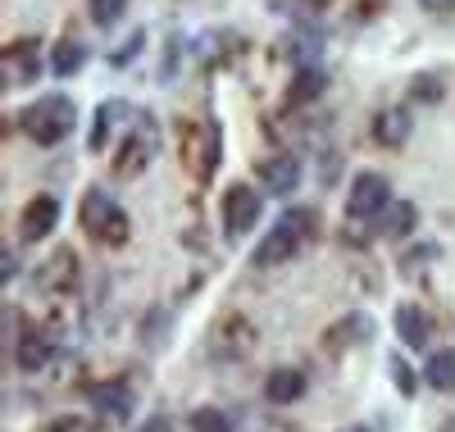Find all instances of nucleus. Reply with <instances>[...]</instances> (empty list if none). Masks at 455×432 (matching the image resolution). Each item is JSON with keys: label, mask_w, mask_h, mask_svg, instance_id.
<instances>
[{"label": "nucleus", "mask_w": 455, "mask_h": 432, "mask_svg": "<svg viewBox=\"0 0 455 432\" xmlns=\"http://www.w3.org/2000/svg\"><path fill=\"white\" fill-rule=\"evenodd\" d=\"M315 237V210H287L269 232H264V242L255 246V264L259 268H274V264H287L300 255V246H306Z\"/></svg>", "instance_id": "1"}, {"label": "nucleus", "mask_w": 455, "mask_h": 432, "mask_svg": "<svg viewBox=\"0 0 455 432\" xmlns=\"http://www.w3.org/2000/svg\"><path fill=\"white\" fill-rule=\"evenodd\" d=\"M73 128H78V109H73L68 96H42L23 109V132L36 141V146H60Z\"/></svg>", "instance_id": "2"}, {"label": "nucleus", "mask_w": 455, "mask_h": 432, "mask_svg": "<svg viewBox=\"0 0 455 432\" xmlns=\"http://www.w3.org/2000/svg\"><path fill=\"white\" fill-rule=\"evenodd\" d=\"M78 214H83L87 237H96V242H105V246L128 242V214H124V205L114 201V196H109L105 187H92V191L83 196Z\"/></svg>", "instance_id": "3"}, {"label": "nucleus", "mask_w": 455, "mask_h": 432, "mask_svg": "<svg viewBox=\"0 0 455 432\" xmlns=\"http://www.w3.org/2000/svg\"><path fill=\"white\" fill-rule=\"evenodd\" d=\"M160 150V128L146 119V114H132V132L119 141V155H114V173L119 178H137Z\"/></svg>", "instance_id": "4"}, {"label": "nucleus", "mask_w": 455, "mask_h": 432, "mask_svg": "<svg viewBox=\"0 0 455 432\" xmlns=\"http://www.w3.org/2000/svg\"><path fill=\"white\" fill-rule=\"evenodd\" d=\"M392 205V182L383 173H355L351 191H347V219L351 223H378V214H383Z\"/></svg>", "instance_id": "5"}, {"label": "nucleus", "mask_w": 455, "mask_h": 432, "mask_svg": "<svg viewBox=\"0 0 455 432\" xmlns=\"http://www.w3.org/2000/svg\"><path fill=\"white\" fill-rule=\"evenodd\" d=\"M255 219H259V191L246 187V182H233V187L223 191V228H228V237L251 232Z\"/></svg>", "instance_id": "6"}, {"label": "nucleus", "mask_w": 455, "mask_h": 432, "mask_svg": "<svg viewBox=\"0 0 455 432\" xmlns=\"http://www.w3.org/2000/svg\"><path fill=\"white\" fill-rule=\"evenodd\" d=\"M60 223V196L42 191V196H32V201L23 205L19 214V237L23 242H46V232H55Z\"/></svg>", "instance_id": "7"}, {"label": "nucleus", "mask_w": 455, "mask_h": 432, "mask_svg": "<svg viewBox=\"0 0 455 432\" xmlns=\"http://www.w3.org/2000/svg\"><path fill=\"white\" fill-rule=\"evenodd\" d=\"M259 182L264 191H274V196H287L300 187V160L296 155H269V160H259Z\"/></svg>", "instance_id": "8"}, {"label": "nucleus", "mask_w": 455, "mask_h": 432, "mask_svg": "<svg viewBox=\"0 0 455 432\" xmlns=\"http://www.w3.org/2000/svg\"><path fill=\"white\" fill-rule=\"evenodd\" d=\"M92 405L105 414V419H128L132 414V405H137V396H132V387L128 382H100V387H92Z\"/></svg>", "instance_id": "9"}, {"label": "nucleus", "mask_w": 455, "mask_h": 432, "mask_svg": "<svg viewBox=\"0 0 455 432\" xmlns=\"http://www.w3.org/2000/svg\"><path fill=\"white\" fill-rule=\"evenodd\" d=\"M300 396H306V373L300 369H274L264 378V401L269 405H291Z\"/></svg>", "instance_id": "10"}, {"label": "nucleus", "mask_w": 455, "mask_h": 432, "mask_svg": "<svg viewBox=\"0 0 455 432\" xmlns=\"http://www.w3.org/2000/svg\"><path fill=\"white\" fill-rule=\"evenodd\" d=\"M255 346V332L246 328V319H223L219 324V332H214V356H228V360H237V356H246V350Z\"/></svg>", "instance_id": "11"}, {"label": "nucleus", "mask_w": 455, "mask_h": 432, "mask_svg": "<svg viewBox=\"0 0 455 432\" xmlns=\"http://www.w3.org/2000/svg\"><path fill=\"white\" fill-rule=\"evenodd\" d=\"M42 73V55H36V42H14L5 51V87L10 83H32Z\"/></svg>", "instance_id": "12"}, {"label": "nucleus", "mask_w": 455, "mask_h": 432, "mask_svg": "<svg viewBox=\"0 0 455 432\" xmlns=\"http://www.w3.org/2000/svg\"><path fill=\"white\" fill-rule=\"evenodd\" d=\"M410 128H414V124H410V109H405V105H392V109H383V114H373V137L383 141V146H392V150L410 141Z\"/></svg>", "instance_id": "13"}, {"label": "nucleus", "mask_w": 455, "mask_h": 432, "mask_svg": "<svg viewBox=\"0 0 455 432\" xmlns=\"http://www.w3.org/2000/svg\"><path fill=\"white\" fill-rule=\"evenodd\" d=\"M414 223H419V210H414L410 201H392L383 214H378V237H387V242H401L414 232Z\"/></svg>", "instance_id": "14"}, {"label": "nucleus", "mask_w": 455, "mask_h": 432, "mask_svg": "<svg viewBox=\"0 0 455 432\" xmlns=\"http://www.w3.org/2000/svg\"><path fill=\"white\" fill-rule=\"evenodd\" d=\"M124 119H132V105H124V100H105V105L96 109V124H92L87 146H92V150H105V146H109L114 124H124Z\"/></svg>", "instance_id": "15"}, {"label": "nucleus", "mask_w": 455, "mask_h": 432, "mask_svg": "<svg viewBox=\"0 0 455 432\" xmlns=\"http://www.w3.org/2000/svg\"><path fill=\"white\" fill-rule=\"evenodd\" d=\"M428 332H433V324H428V314H424L419 305H401V309H396V337H401L410 350H419V346L428 341Z\"/></svg>", "instance_id": "16"}, {"label": "nucleus", "mask_w": 455, "mask_h": 432, "mask_svg": "<svg viewBox=\"0 0 455 432\" xmlns=\"http://www.w3.org/2000/svg\"><path fill=\"white\" fill-rule=\"evenodd\" d=\"M14 360H19L23 373H42V369L51 364V341H46V332H23Z\"/></svg>", "instance_id": "17"}, {"label": "nucleus", "mask_w": 455, "mask_h": 432, "mask_svg": "<svg viewBox=\"0 0 455 432\" xmlns=\"http://www.w3.org/2000/svg\"><path fill=\"white\" fill-rule=\"evenodd\" d=\"M424 382L433 391H455V350H433L424 364Z\"/></svg>", "instance_id": "18"}, {"label": "nucleus", "mask_w": 455, "mask_h": 432, "mask_svg": "<svg viewBox=\"0 0 455 432\" xmlns=\"http://www.w3.org/2000/svg\"><path fill=\"white\" fill-rule=\"evenodd\" d=\"M87 64V46L83 42H55V51H51V68L60 73V77H73Z\"/></svg>", "instance_id": "19"}, {"label": "nucleus", "mask_w": 455, "mask_h": 432, "mask_svg": "<svg viewBox=\"0 0 455 432\" xmlns=\"http://www.w3.org/2000/svg\"><path fill=\"white\" fill-rule=\"evenodd\" d=\"M73 278H78V260H73V251H55V260L42 268V287H68Z\"/></svg>", "instance_id": "20"}, {"label": "nucleus", "mask_w": 455, "mask_h": 432, "mask_svg": "<svg viewBox=\"0 0 455 432\" xmlns=\"http://www.w3.org/2000/svg\"><path fill=\"white\" fill-rule=\"evenodd\" d=\"M328 92V73L323 68H296V83H291V100H315Z\"/></svg>", "instance_id": "21"}, {"label": "nucleus", "mask_w": 455, "mask_h": 432, "mask_svg": "<svg viewBox=\"0 0 455 432\" xmlns=\"http://www.w3.org/2000/svg\"><path fill=\"white\" fill-rule=\"evenodd\" d=\"M446 96V77L442 73H414L410 77V100H419V105H433Z\"/></svg>", "instance_id": "22"}, {"label": "nucleus", "mask_w": 455, "mask_h": 432, "mask_svg": "<svg viewBox=\"0 0 455 432\" xmlns=\"http://www.w3.org/2000/svg\"><path fill=\"white\" fill-rule=\"evenodd\" d=\"M214 169H219V124L210 119V124H205V146H201V169H196L201 182H210Z\"/></svg>", "instance_id": "23"}, {"label": "nucleus", "mask_w": 455, "mask_h": 432, "mask_svg": "<svg viewBox=\"0 0 455 432\" xmlns=\"http://www.w3.org/2000/svg\"><path fill=\"white\" fill-rule=\"evenodd\" d=\"M192 432H233V423H228V414H223V410L201 405V410L192 414Z\"/></svg>", "instance_id": "24"}, {"label": "nucleus", "mask_w": 455, "mask_h": 432, "mask_svg": "<svg viewBox=\"0 0 455 432\" xmlns=\"http://www.w3.org/2000/svg\"><path fill=\"white\" fill-rule=\"evenodd\" d=\"M124 10H128V0H92V23L96 28H114L124 19Z\"/></svg>", "instance_id": "25"}, {"label": "nucleus", "mask_w": 455, "mask_h": 432, "mask_svg": "<svg viewBox=\"0 0 455 432\" xmlns=\"http://www.w3.org/2000/svg\"><path fill=\"white\" fill-rule=\"evenodd\" d=\"M141 46H146V32H132V36H128V46L109 55V64H114V68H119V64H132V55H137Z\"/></svg>", "instance_id": "26"}, {"label": "nucleus", "mask_w": 455, "mask_h": 432, "mask_svg": "<svg viewBox=\"0 0 455 432\" xmlns=\"http://www.w3.org/2000/svg\"><path fill=\"white\" fill-rule=\"evenodd\" d=\"M387 369H392V378H396V391H401V396H414V373L405 369V360H392Z\"/></svg>", "instance_id": "27"}, {"label": "nucleus", "mask_w": 455, "mask_h": 432, "mask_svg": "<svg viewBox=\"0 0 455 432\" xmlns=\"http://www.w3.org/2000/svg\"><path fill=\"white\" fill-rule=\"evenodd\" d=\"M51 432H96V428H92L87 419H78V414H68V419H55Z\"/></svg>", "instance_id": "28"}, {"label": "nucleus", "mask_w": 455, "mask_h": 432, "mask_svg": "<svg viewBox=\"0 0 455 432\" xmlns=\"http://www.w3.org/2000/svg\"><path fill=\"white\" fill-rule=\"evenodd\" d=\"M14 273H19V255L14 251H0V283H10Z\"/></svg>", "instance_id": "29"}, {"label": "nucleus", "mask_w": 455, "mask_h": 432, "mask_svg": "<svg viewBox=\"0 0 455 432\" xmlns=\"http://www.w3.org/2000/svg\"><path fill=\"white\" fill-rule=\"evenodd\" d=\"M137 432H173V423H169L164 414H156V419H146V423H141Z\"/></svg>", "instance_id": "30"}, {"label": "nucleus", "mask_w": 455, "mask_h": 432, "mask_svg": "<svg viewBox=\"0 0 455 432\" xmlns=\"http://www.w3.org/2000/svg\"><path fill=\"white\" fill-rule=\"evenodd\" d=\"M419 5H424L428 14H446V10H455V0H419Z\"/></svg>", "instance_id": "31"}, {"label": "nucleus", "mask_w": 455, "mask_h": 432, "mask_svg": "<svg viewBox=\"0 0 455 432\" xmlns=\"http://www.w3.org/2000/svg\"><path fill=\"white\" fill-rule=\"evenodd\" d=\"M347 432H369V428H347Z\"/></svg>", "instance_id": "32"}]
</instances>
